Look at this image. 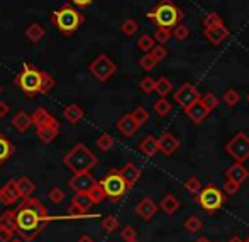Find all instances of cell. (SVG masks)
<instances>
[{"mask_svg":"<svg viewBox=\"0 0 249 242\" xmlns=\"http://www.w3.org/2000/svg\"><path fill=\"white\" fill-rule=\"evenodd\" d=\"M16 85L26 93L27 97H34L37 93H41V85H43V71L37 69L34 65H26L22 66L20 73L16 78Z\"/></svg>","mask_w":249,"mask_h":242,"instance_id":"5","label":"cell"},{"mask_svg":"<svg viewBox=\"0 0 249 242\" xmlns=\"http://www.w3.org/2000/svg\"><path fill=\"white\" fill-rule=\"evenodd\" d=\"M156 65H158V61L149 54V52L139 59V66H141L142 69H146V71H151V69H154V68H156Z\"/></svg>","mask_w":249,"mask_h":242,"instance_id":"43","label":"cell"},{"mask_svg":"<svg viewBox=\"0 0 249 242\" xmlns=\"http://www.w3.org/2000/svg\"><path fill=\"white\" fill-rule=\"evenodd\" d=\"M17 232L22 239L33 241L39 236L51 220L46 207L37 198H24V202L17 207Z\"/></svg>","mask_w":249,"mask_h":242,"instance_id":"1","label":"cell"},{"mask_svg":"<svg viewBox=\"0 0 249 242\" xmlns=\"http://www.w3.org/2000/svg\"><path fill=\"white\" fill-rule=\"evenodd\" d=\"M73 203H76L78 207H82L85 212L92 205H95V202H93V198L90 196V193H75V196H73Z\"/></svg>","mask_w":249,"mask_h":242,"instance_id":"32","label":"cell"},{"mask_svg":"<svg viewBox=\"0 0 249 242\" xmlns=\"http://www.w3.org/2000/svg\"><path fill=\"white\" fill-rule=\"evenodd\" d=\"M78 242H93V239H92L90 236H82V237L78 239Z\"/></svg>","mask_w":249,"mask_h":242,"instance_id":"57","label":"cell"},{"mask_svg":"<svg viewBox=\"0 0 249 242\" xmlns=\"http://www.w3.org/2000/svg\"><path fill=\"white\" fill-rule=\"evenodd\" d=\"M9 105H7V102H0V119L5 117L7 114H9Z\"/></svg>","mask_w":249,"mask_h":242,"instance_id":"56","label":"cell"},{"mask_svg":"<svg viewBox=\"0 0 249 242\" xmlns=\"http://www.w3.org/2000/svg\"><path fill=\"white\" fill-rule=\"evenodd\" d=\"M121 237L124 239V242H129V241H134L138 239V230L131 225H125L124 229L121 230Z\"/></svg>","mask_w":249,"mask_h":242,"instance_id":"50","label":"cell"},{"mask_svg":"<svg viewBox=\"0 0 249 242\" xmlns=\"http://www.w3.org/2000/svg\"><path fill=\"white\" fill-rule=\"evenodd\" d=\"M171 104L166 100V97H160V100L154 102V112H156L160 117H166L168 114L171 112Z\"/></svg>","mask_w":249,"mask_h":242,"instance_id":"31","label":"cell"},{"mask_svg":"<svg viewBox=\"0 0 249 242\" xmlns=\"http://www.w3.org/2000/svg\"><path fill=\"white\" fill-rule=\"evenodd\" d=\"M26 37L31 41V43H39V41L44 37V27L37 22L29 24V27L26 29Z\"/></svg>","mask_w":249,"mask_h":242,"instance_id":"27","label":"cell"},{"mask_svg":"<svg viewBox=\"0 0 249 242\" xmlns=\"http://www.w3.org/2000/svg\"><path fill=\"white\" fill-rule=\"evenodd\" d=\"M12 151H14V147L10 144V141L0 134V163L9 159V157L12 156Z\"/></svg>","mask_w":249,"mask_h":242,"instance_id":"33","label":"cell"},{"mask_svg":"<svg viewBox=\"0 0 249 242\" xmlns=\"http://www.w3.org/2000/svg\"><path fill=\"white\" fill-rule=\"evenodd\" d=\"M16 183H17V188H19L20 196H22V198H29V196L34 193V190H36V187H34V183H33V181H31L27 176H20V178H17Z\"/></svg>","mask_w":249,"mask_h":242,"instance_id":"26","label":"cell"},{"mask_svg":"<svg viewBox=\"0 0 249 242\" xmlns=\"http://www.w3.org/2000/svg\"><path fill=\"white\" fill-rule=\"evenodd\" d=\"M19 198H22V196H20V191H19V188H17L16 180H9L0 188V202H2L3 205L16 203Z\"/></svg>","mask_w":249,"mask_h":242,"instance_id":"16","label":"cell"},{"mask_svg":"<svg viewBox=\"0 0 249 242\" xmlns=\"http://www.w3.org/2000/svg\"><path fill=\"white\" fill-rule=\"evenodd\" d=\"M158 141H160V153H163L164 156H173L180 149V139L173 132H164Z\"/></svg>","mask_w":249,"mask_h":242,"instance_id":"14","label":"cell"},{"mask_svg":"<svg viewBox=\"0 0 249 242\" xmlns=\"http://www.w3.org/2000/svg\"><path fill=\"white\" fill-rule=\"evenodd\" d=\"M33 124L36 125V127H41V125H51V127H54V129H59V122L53 117L46 108H37V110L34 112Z\"/></svg>","mask_w":249,"mask_h":242,"instance_id":"18","label":"cell"},{"mask_svg":"<svg viewBox=\"0 0 249 242\" xmlns=\"http://www.w3.org/2000/svg\"><path fill=\"white\" fill-rule=\"evenodd\" d=\"M195 242H210L209 239H207V237H198V239L197 241H195Z\"/></svg>","mask_w":249,"mask_h":242,"instance_id":"60","label":"cell"},{"mask_svg":"<svg viewBox=\"0 0 249 242\" xmlns=\"http://www.w3.org/2000/svg\"><path fill=\"white\" fill-rule=\"evenodd\" d=\"M100 185H102V188L105 190L107 198L114 200V202L121 200L129 190L127 181L124 180V176H122L119 170H112L110 173L105 174V178L100 181Z\"/></svg>","mask_w":249,"mask_h":242,"instance_id":"7","label":"cell"},{"mask_svg":"<svg viewBox=\"0 0 249 242\" xmlns=\"http://www.w3.org/2000/svg\"><path fill=\"white\" fill-rule=\"evenodd\" d=\"M200 102H202L210 112L215 110L217 105H219V98H217L215 93H212V92H207V93H203V95H200Z\"/></svg>","mask_w":249,"mask_h":242,"instance_id":"36","label":"cell"},{"mask_svg":"<svg viewBox=\"0 0 249 242\" xmlns=\"http://www.w3.org/2000/svg\"><path fill=\"white\" fill-rule=\"evenodd\" d=\"M224 19L220 17V14L217 12H210L203 17V29H210V27H217V26H222Z\"/></svg>","mask_w":249,"mask_h":242,"instance_id":"34","label":"cell"},{"mask_svg":"<svg viewBox=\"0 0 249 242\" xmlns=\"http://www.w3.org/2000/svg\"><path fill=\"white\" fill-rule=\"evenodd\" d=\"M132 115H134L136 119H138V122L141 125H144L146 122L149 121V114H148V110H146L144 107H141V105H139V107H136L134 110H132Z\"/></svg>","mask_w":249,"mask_h":242,"instance_id":"47","label":"cell"},{"mask_svg":"<svg viewBox=\"0 0 249 242\" xmlns=\"http://www.w3.org/2000/svg\"><path fill=\"white\" fill-rule=\"evenodd\" d=\"M149 54L153 56V58L156 59L158 63H160V61H163V59L168 56V51H166V48H164L163 44H158V46H154L153 49H151Z\"/></svg>","mask_w":249,"mask_h":242,"instance_id":"48","label":"cell"},{"mask_svg":"<svg viewBox=\"0 0 249 242\" xmlns=\"http://www.w3.org/2000/svg\"><path fill=\"white\" fill-rule=\"evenodd\" d=\"M249 176V171L244 168L243 163H234L232 166L227 168L226 171V180H232V181H237V183H244Z\"/></svg>","mask_w":249,"mask_h":242,"instance_id":"19","label":"cell"},{"mask_svg":"<svg viewBox=\"0 0 249 242\" xmlns=\"http://www.w3.org/2000/svg\"><path fill=\"white\" fill-rule=\"evenodd\" d=\"M227 242H246V241H243L239 236H234V237H231V239L227 241Z\"/></svg>","mask_w":249,"mask_h":242,"instance_id":"58","label":"cell"},{"mask_svg":"<svg viewBox=\"0 0 249 242\" xmlns=\"http://www.w3.org/2000/svg\"><path fill=\"white\" fill-rule=\"evenodd\" d=\"M248 104H249V93H248Z\"/></svg>","mask_w":249,"mask_h":242,"instance_id":"62","label":"cell"},{"mask_svg":"<svg viewBox=\"0 0 249 242\" xmlns=\"http://www.w3.org/2000/svg\"><path fill=\"white\" fill-rule=\"evenodd\" d=\"M97 183H99V181L90 174V171H87V173L75 174V176L70 180V188H71L75 193H90V190H92Z\"/></svg>","mask_w":249,"mask_h":242,"instance_id":"11","label":"cell"},{"mask_svg":"<svg viewBox=\"0 0 249 242\" xmlns=\"http://www.w3.org/2000/svg\"><path fill=\"white\" fill-rule=\"evenodd\" d=\"M51 22L54 24V27L61 34L71 36L78 27H82V24L85 22V17L76 9H73V7H70V5H65L59 10L51 14Z\"/></svg>","mask_w":249,"mask_h":242,"instance_id":"4","label":"cell"},{"mask_svg":"<svg viewBox=\"0 0 249 242\" xmlns=\"http://www.w3.org/2000/svg\"><path fill=\"white\" fill-rule=\"evenodd\" d=\"M139 127H141V124H139L138 119L132 115V112L131 114L122 115V117L117 121V131L121 132L124 138H132Z\"/></svg>","mask_w":249,"mask_h":242,"instance_id":"12","label":"cell"},{"mask_svg":"<svg viewBox=\"0 0 249 242\" xmlns=\"http://www.w3.org/2000/svg\"><path fill=\"white\" fill-rule=\"evenodd\" d=\"M0 227H9L17 232V213L12 210H7L0 215Z\"/></svg>","mask_w":249,"mask_h":242,"instance_id":"29","label":"cell"},{"mask_svg":"<svg viewBox=\"0 0 249 242\" xmlns=\"http://www.w3.org/2000/svg\"><path fill=\"white\" fill-rule=\"evenodd\" d=\"M129 242H139L138 239H134V241H129Z\"/></svg>","mask_w":249,"mask_h":242,"instance_id":"61","label":"cell"},{"mask_svg":"<svg viewBox=\"0 0 249 242\" xmlns=\"http://www.w3.org/2000/svg\"><path fill=\"white\" fill-rule=\"evenodd\" d=\"M154 46H156V39H154L153 36H149V34H142V36H139L138 48L141 49V51L149 52Z\"/></svg>","mask_w":249,"mask_h":242,"instance_id":"35","label":"cell"},{"mask_svg":"<svg viewBox=\"0 0 249 242\" xmlns=\"http://www.w3.org/2000/svg\"><path fill=\"white\" fill-rule=\"evenodd\" d=\"M158 208H160V205H158V203L154 202L153 198H149V196H144V198H142L141 202L136 205V213H138V215L141 217L142 220L149 222V220H153V217L156 215Z\"/></svg>","mask_w":249,"mask_h":242,"instance_id":"13","label":"cell"},{"mask_svg":"<svg viewBox=\"0 0 249 242\" xmlns=\"http://www.w3.org/2000/svg\"><path fill=\"white\" fill-rule=\"evenodd\" d=\"M89 69H90V73L99 80V82L105 83L115 73L117 66H115V63L112 61L107 54H99L92 63H90Z\"/></svg>","mask_w":249,"mask_h":242,"instance_id":"9","label":"cell"},{"mask_svg":"<svg viewBox=\"0 0 249 242\" xmlns=\"http://www.w3.org/2000/svg\"><path fill=\"white\" fill-rule=\"evenodd\" d=\"M160 208L163 210L166 215H173V213H177L178 208H180V200L175 195L166 193L163 196V200L160 202Z\"/></svg>","mask_w":249,"mask_h":242,"instance_id":"22","label":"cell"},{"mask_svg":"<svg viewBox=\"0 0 249 242\" xmlns=\"http://www.w3.org/2000/svg\"><path fill=\"white\" fill-rule=\"evenodd\" d=\"M138 29H139V26H138V22H136L134 19H127V20H124L122 22V26H121V31L125 34V36H134L136 33H138Z\"/></svg>","mask_w":249,"mask_h":242,"instance_id":"41","label":"cell"},{"mask_svg":"<svg viewBox=\"0 0 249 242\" xmlns=\"http://www.w3.org/2000/svg\"><path fill=\"white\" fill-rule=\"evenodd\" d=\"M119 171H121V174L124 176V180L127 181L129 188L134 187L139 181V178H141V170H139L138 166H134L132 163H125Z\"/></svg>","mask_w":249,"mask_h":242,"instance_id":"21","label":"cell"},{"mask_svg":"<svg viewBox=\"0 0 249 242\" xmlns=\"http://www.w3.org/2000/svg\"><path fill=\"white\" fill-rule=\"evenodd\" d=\"M148 19L153 20L158 27L171 31L173 27H177L178 24H181L183 12H181L180 7L171 2V0H161L158 5H154L148 12Z\"/></svg>","mask_w":249,"mask_h":242,"instance_id":"2","label":"cell"},{"mask_svg":"<svg viewBox=\"0 0 249 242\" xmlns=\"http://www.w3.org/2000/svg\"><path fill=\"white\" fill-rule=\"evenodd\" d=\"M246 242H249V237H248V239H246Z\"/></svg>","mask_w":249,"mask_h":242,"instance_id":"64","label":"cell"},{"mask_svg":"<svg viewBox=\"0 0 249 242\" xmlns=\"http://www.w3.org/2000/svg\"><path fill=\"white\" fill-rule=\"evenodd\" d=\"M102 227H104L105 232L112 234L119 229V220L115 219V217H105L104 222H102Z\"/></svg>","mask_w":249,"mask_h":242,"instance_id":"46","label":"cell"},{"mask_svg":"<svg viewBox=\"0 0 249 242\" xmlns=\"http://www.w3.org/2000/svg\"><path fill=\"white\" fill-rule=\"evenodd\" d=\"M83 115H85L83 114V108L76 104H70L68 107L65 108V119L70 124H78L83 119Z\"/></svg>","mask_w":249,"mask_h":242,"instance_id":"24","label":"cell"},{"mask_svg":"<svg viewBox=\"0 0 249 242\" xmlns=\"http://www.w3.org/2000/svg\"><path fill=\"white\" fill-rule=\"evenodd\" d=\"M171 36H173V34H171V31L170 29H163V27H158V29L154 31V34H153V37L156 39V43L163 44V46L171 39Z\"/></svg>","mask_w":249,"mask_h":242,"instance_id":"38","label":"cell"},{"mask_svg":"<svg viewBox=\"0 0 249 242\" xmlns=\"http://www.w3.org/2000/svg\"><path fill=\"white\" fill-rule=\"evenodd\" d=\"M16 230L9 229V227H0V242H10Z\"/></svg>","mask_w":249,"mask_h":242,"instance_id":"53","label":"cell"},{"mask_svg":"<svg viewBox=\"0 0 249 242\" xmlns=\"http://www.w3.org/2000/svg\"><path fill=\"white\" fill-rule=\"evenodd\" d=\"M183 227H185V230H187V232L197 234V232H200V230H202L203 222L200 220V217H197V215H190L187 220H185Z\"/></svg>","mask_w":249,"mask_h":242,"instance_id":"30","label":"cell"},{"mask_svg":"<svg viewBox=\"0 0 249 242\" xmlns=\"http://www.w3.org/2000/svg\"><path fill=\"white\" fill-rule=\"evenodd\" d=\"M12 125L19 132H26L33 125V115H27L26 112H17L16 117L12 119Z\"/></svg>","mask_w":249,"mask_h":242,"instance_id":"23","label":"cell"},{"mask_svg":"<svg viewBox=\"0 0 249 242\" xmlns=\"http://www.w3.org/2000/svg\"><path fill=\"white\" fill-rule=\"evenodd\" d=\"M92 2H93V0H71L73 5L80 7V9H83V7H89Z\"/></svg>","mask_w":249,"mask_h":242,"instance_id":"55","label":"cell"},{"mask_svg":"<svg viewBox=\"0 0 249 242\" xmlns=\"http://www.w3.org/2000/svg\"><path fill=\"white\" fill-rule=\"evenodd\" d=\"M48 196H50L51 203H54V205H58V203H61L63 200H65V191L61 190V188H53V190L48 193Z\"/></svg>","mask_w":249,"mask_h":242,"instance_id":"52","label":"cell"},{"mask_svg":"<svg viewBox=\"0 0 249 242\" xmlns=\"http://www.w3.org/2000/svg\"><path fill=\"white\" fill-rule=\"evenodd\" d=\"M185 190L192 195H197V193H200V190H202V183H200V180L197 176H190L187 181H185Z\"/></svg>","mask_w":249,"mask_h":242,"instance_id":"40","label":"cell"},{"mask_svg":"<svg viewBox=\"0 0 249 242\" xmlns=\"http://www.w3.org/2000/svg\"><path fill=\"white\" fill-rule=\"evenodd\" d=\"M173 98H175V102H177V104L185 110V108H188L190 105L197 104V102L200 100V93H198V90L192 85V83L187 82V83H183L177 92H175Z\"/></svg>","mask_w":249,"mask_h":242,"instance_id":"10","label":"cell"},{"mask_svg":"<svg viewBox=\"0 0 249 242\" xmlns=\"http://www.w3.org/2000/svg\"><path fill=\"white\" fill-rule=\"evenodd\" d=\"M171 34H173V37L177 41H185L188 36H190V29H188L185 24H178L177 27L171 29Z\"/></svg>","mask_w":249,"mask_h":242,"instance_id":"42","label":"cell"},{"mask_svg":"<svg viewBox=\"0 0 249 242\" xmlns=\"http://www.w3.org/2000/svg\"><path fill=\"white\" fill-rule=\"evenodd\" d=\"M10 242H27L26 239H22V237H17V239H12Z\"/></svg>","mask_w":249,"mask_h":242,"instance_id":"59","label":"cell"},{"mask_svg":"<svg viewBox=\"0 0 249 242\" xmlns=\"http://www.w3.org/2000/svg\"><path fill=\"white\" fill-rule=\"evenodd\" d=\"M154 92L158 93L160 97H166L173 92V82L168 80L166 76H161V78L156 80V90Z\"/></svg>","mask_w":249,"mask_h":242,"instance_id":"28","label":"cell"},{"mask_svg":"<svg viewBox=\"0 0 249 242\" xmlns=\"http://www.w3.org/2000/svg\"><path fill=\"white\" fill-rule=\"evenodd\" d=\"M51 88H54V78H53L50 73L43 71V85H41V93L51 92Z\"/></svg>","mask_w":249,"mask_h":242,"instance_id":"49","label":"cell"},{"mask_svg":"<svg viewBox=\"0 0 249 242\" xmlns=\"http://www.w3.org/2000/svg\"><path fill=\"white\" fill-rule=\"evenodd\" d=\"M222 100L226 102L227 107H236V105L241 102V95H239L237 90L229 88V90H226V93L222 95Z\"/></svg>","mask_w":249,"mask_h":242,"instance_id":"37","label":"cell"},{"mask_svg":"<svg viewBox=\"0 0 249 242\" xmlns=\"http://www.w3.org/2000/svg\"><path fill=\"white\" fill-rule=\"evenodd\" d=\"M0 93H2V86H0Z\"/></svg>","mask_w":249,"mask_h":242,"instance_id":"63","label":"cell"},{"mask_svg":"<svg viewBox=\"0 0 249 242\" xmlns=\"http://www.w3.org/2000/svg\"><path fill=\"white\" fill-rule=\"evenodd\" d=\"M97 147H99L100 151H104V153H107V151H110L112 147H114V138H112L110 134H102L99 139H97Z\"/></svg>","mask_w":249,"mask_h":242,"instance_id":"39","label":"cell"},{"mask_svg":"<svg viewBox=\"0 0 249 242\" xmlns=\"http://www.w3.org/2000/svg\"><path fill=\"white\" fill-rule=\"evenodd\" d=\"M63 163H65L75 174L87 173V171H90L97 164V156L85 144L78 142V144L63 157Z\"/></svg>","mask_w":249,"mask_h":242,"instance_id":"3","label":"cell"},{"mask_svg":"<svg viewBox=\"0 0 249 242\" xmlns=\"http://www.w3.org/2000/svg\"><path fill=\"white\" fill-rule=\"evenodd\" d=\"M185 114H187V117L190 119L194 124H202L203 121H205L207 117L210 115V110L205 107V105L202 104V102H197V104L190 105L188 108H185Z\"/></svg>","mask_w":249,"mask_h":242,"instance_id":"17","label":"cell"},{"mask_svg":"<svg viewBox=\"0 0 249 242\" xmlns=\"http://www.w3.org/2000/svg\"><path fill=\"white\" fill-rule=\"evenodd\" d=\"M138 147H139V151L144 154V156L153 157V156H156V154L160 153V141H158L154 136H146V138L139 142Z\"/></svg>","mask_w":249,"mask_h":242,"instance_id":"20","label":"cell"},{"mask_svg":"<svg viewBox=\"0 0 249 242\" xmlns=\"http://www.w3.org/2000/svg\"><path fill=\"white\" fill-rule=\"evenodd\" d=\"M36 134L44 144H48V142L54 141V138L59 134V129H54L51 125H41V127H36Z\"/></svg>","mask_w":249,"mask_h":242,"instance_id":"25","label":"cell"},{"mask_svg":"<svg viewBox=\"0 0 249 242\" xmlns=\"http://www.w3.org/2000/svg\"><path fill=\"white\" fill-rule=\"evenodd\" d=\"M226 153L229 154L231 157H234V161L237 163H244V161L249 159V138L246 132L239 131L236 136H234L231 141L226 142L224 146Z\"/></svg>","mask_w":249,"mask_h":242,"instance_id":"8","label":"cell"},{"mask_svg":"<svg viewBox=\"0 0 249 242\" xmlns=\"http://www.w3.org/2000/svg\"><path fill=\"white\" fill-rule=\"evenodd\" d=\"M139 88L144 93H151L156 90V80H153L151 76H144V78L139 82Z\"/></svg>","mask_w":249,"mask_h":242,"instance_id":"44","label":"cell"},{"mask_svg":"<svg viewBox=\"0 0 249 242\" xmlns=\"http://www.w3.org/2000/svg\"><path fill=\"white\" fill-rule=\"evenodd\" d=\"M68 215H71V217H83V215H85V210H83L82 207L76 205V203L71 202V205H70V208H68Z\"/></svg>","mask_w":249,"mask_h":242,"instance_id":"54","label":"cell"},{"mask_svg":"<svg viewBox=\"0 0 249 242\" xmlns=\"http://www.w3.org/2000/svg\"><path fill=\"white\" fill-rule=\"evenodd\" d=\"M222 190L226 191L227 195H236L237 191L241 190V183H237V181H232V180H226Z\"/></svg>","mask_w":249,"mask_h":242,"instance_id":"51","label":"cell"},{"mask_svg":"<svg viewBox=\"0 0 249 242\" xmlns=\"http://www.w3.org/2000/svg\"><path fill=\"white\" fill-rule=\"evenodd\" d=\"M226 191H222L219 187H215L213 183H209L205 188L200 190V193L197 196V202L200 205V208L207 213H215L226 203Z\"/></svg>","mask_w":249,"mask_h":242,"instance_id":"6","label":"cell"},{"mask_svg":"<svg viewBox=\"0 0 249 242\" xmlns=\"http://www.w3.org/2000/svg\"><path fill=\"white\" fill-rule=\"evenodd\" d=\"M229 36H231V31L227 29L224 24L217 27H210V29H203V37H205L210 44H213V46L222 44Z\"/></svg>","mask_w":249,"mask_h":242,"instance_id":"15","label":"cell"},{"mask_svg":"<svg viewBox=\"0 0 249 242\" xmlns=\"http://www.w3.org/2000/svg\"><path fill=\"white\" fill-rule=\"evenodd\" d=\"M90 196L93 198V202L95 203H100V202H104L105 198H107V195H105V190L102 188V185H100V181L95 185V187L90 190Z\"/></svg>","mask_w":249,"mask_h":242,"instance_id":"45","label":"cell"}]
</instances>
